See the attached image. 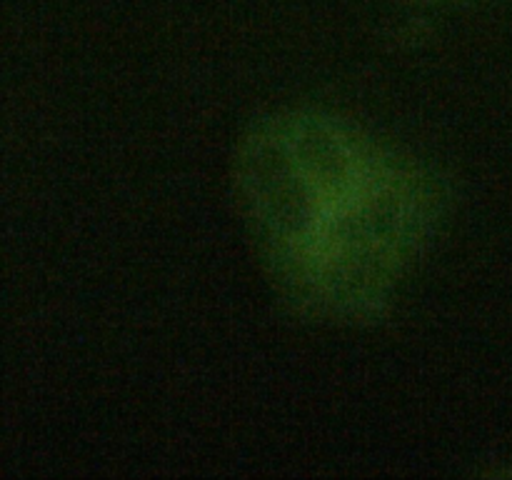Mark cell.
Masks as SVG:
<instances>
[{
    "mask_svg": "<svg viewBox=\"0 0 512 480\" xmlns=\"http://www.w3.org/2000/svg\"><path fill=\"white\" fill-rule=\"evenodd\" d=\"M240 218L280 300L313 323L365 325L438 230L445 190L413 155L325 110H280L233 160Z\"/></svg>",
    "mask_w": 512,
    "mask_h": 480,
    "instance_id": "6da1fadb",
    "label": "cell"
},
{
    "mask_svg": "<svg viewBox=\"0 0 512 480\" xmlns=\"http://www.w3.org/2000/svg\"><path fill=\"white\" fill-rule=\"evenodd\" d=\"M403 3H468V0H403Z\"/></svg>",
    "mask_w": 512,
    "mask_h": 480,
    "instance_id": "7a4b0ae2",
    "label": "cell"
}]
</instances>
